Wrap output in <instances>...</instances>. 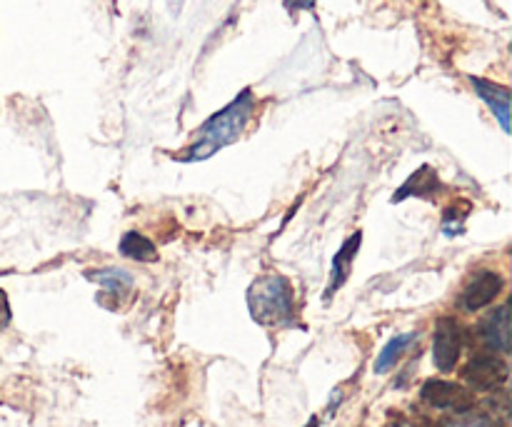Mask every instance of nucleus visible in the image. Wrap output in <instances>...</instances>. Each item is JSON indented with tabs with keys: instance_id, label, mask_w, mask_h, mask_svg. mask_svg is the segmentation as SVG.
Returning a JSON list of instances; mask_svg holds the SVG:
<instances>
[{
	"instance_id": "1",
	"label": "nucleus",
	"mask_w": 512,
	"mask_h": 427,
	"mask_svg": "<svg viewBox=\"0 0 512 427\" xmlns=\"http://www.w3.org/2000/svg\"><path fill=\"white\" fill-rule=\"evenodd\" d=\"M255 110V93L250 88H245L233 103L225 105L220 113H215L213 118L205 120L200 125V130L195 133V140L183 150V153H175L173 158L178 163H200V160L213 158L215 153H220L228 145L238 143L240 135L248 128L250 118H253Z\"/></svg>"
},
{
	"instance_id": "2",
	"label": "nucleus",
	"mask_w": 512,
	"mask_h": 427,
	"mask_svg": "<svg viewBox=\"0 0 512 427\" xmlns=\"http://www.w3.org/2000/svg\"><path fill=\"white\" fill-rule=\"evenodd\" d=\"M293 285L283 275H260L248 288L250 318L263 328H280L293 320Z\"/></svg>"
},
{
	"instance_id": "3",
	"label": "nucleus",
	"mask_w": 512,
	"mask_h": 427,
	"mask_svg": "<svg viewBox=\"0 0 512 427\" xmlns=\"http://www.w3.org/2000/svg\"><path fill=\"white\" fill-rule=\"evenodd\" d=\"M463 350V333L453 318H440L435 325L433 338V363L440 373H450L458 365Z\"/></svg>"
},
{
	"instance_id": "4",
	"label": "nucleus",
	"mask_w": 512,
	"mask_h": 427,
	"mask_svg": "<svg viewBox=\"0 0 512 427\" xmlns=\"http://www.w3.org/2000/svg\"><path fill=\"white\" fill-rule=\"evenodd\" d=\"M420 398L430 405V408L453 410V413H463L473 405V395L465 390L463 385L448 383V380H428L420 390Z\"/></svg>"
},
{
	"instance_id": "5",
	"label": "nucleus",
	"mask_w": 512,
	"mask_h": 427,
	"mask_svg": "<svg viewBox=\"0 0 512 427\" xmlns=\"http://www.w3.org/2000/svg\"><path fill=\"white\" fill-rule=\"evenodd\" d=\"M463 380L475 390H495L508 380V365L493 355H478L463 370Z\"/></svg>"
},
{
	"instance_id": "6",
	"label": "nucleus",
	"mask_w": 512,
	"mask_h": 427,
	"mask_svg": "<svg viewBox=\"0 0 512 427\" xmlns=\"http://www.w3.org/2000/svg\"><path fill=\"white\" fill-rule=\"evenodd\" d=\"M503 293V278L493 270H480L478 275H473L468 285H465L463 295H460V305L470 313L485 308V305L493 303L498 295Z\"/></svg>"
},
{
	"instance_id": "7",
	"label": "nucleus",
	"mask_w": 512,
	"mask_h": 427,
	"mask_svg": "<svg viewBox=\"0 0 512 427\" xmlns=\"http://www.w3.org/2000/svg\"><path fill=\"white\" fill-rule=\"evenodd\" d=\"M360 243H363V233H360V230H355V233L345 240L343 248L335 253L333 265H330V285H328V290H325V300L333 298V295L338 293L345 283H348L350 273H353V260L360 250Z\"/></svg>"
},
{
	"instance_id": "8",
	"label": "nucleus",
	"mask_w": 512,
	"mask_h": 427,
	"mask_svg": "<svg viewBox=\"0 0 512 427\" xmlns=\"http://www.w3.org/2000/svg\"><path fill=\"white\" fill-rule=\"evenodd\" d=\"M443 190V183L438 178V170L433 165H420L393 195V203H403L408 198H435Z\"/></svg>"
},
{
	"instance_id": "9",
	"label": "nucleus",
	"mask_w": 512,
	"mask_h": 427,
	"mask_svg": "<svg viewBox=\"0 0 512 427\" xmlns=\"http://www.w3.org/2000/svg\"><path fill=\"white\" fill-rule=\"evenodd\" d=\"M480 338L498 353H510L512 335H510V305H500L488 318L480 323Z\"/></svg>"
},
{
	"instance_id": "10",
	"label": "nucleus",
	"mask_w": 512,
	"mask_h": 427,
	"mask_svg": "<svg viewBox=\"0 0 512 427\" xmlns=\"http://www.w3.org/2000/svg\"><path fill=\"white\" fill-rule=\"evenodd\" d=\"M470 80H473V88L478 90L480 98H483L485 103L490 105V110L498 115V120H500V125H503L505 133H508L510 130V90L503 88V85H498V83H488V80H480V78H470Z\"/></svg>"
},
{
	"instance_id": "11",
	"label": "nucleus",
	"mask_w": 512,
	"mask_h": 427,
	"mask_svg": "<svg viewBox=\"0 0 512 427\" xmlns=\"http://www.w3.org/2000/svg\"><path fill=\"white\" fill-rule=\"evenodd\" d=\"M85 278H88L90 283L100 285V288H103L105 293L113 295V298H120V295L128 293V290L133 288V278H130V273H125V270L120 268L85 270Z\"/></svg>"
},
{
	"instance_id": "12",
	"label": "nucleus",
	"mask_w": 512,
	"mask_h": 427,
	"mask_svg": "<svg viewBox=\"0 0 512 427\" xmlns=\"http://www.w3.org/2000/svg\"><path fill=\"white\" fill-rule=\"evenodd\" d=\"M120 255L135 260V263H153V260H158V250H155L153 240L145 238L138 230H128L120 238Z\"/></svg>"
},
{
	"instance_id": "13",
	"label": "nucleus",
	"mask_w": 512,
	"mask_h": 427,
	"mask_svg": "<svg viewBox=\"0 0 512 427\" xmlns=\"http://www.w3.org/2000/svg\"><path fill=\"white\" fill-rule=\"evenodd\" d=\"M418 340V335L415 333H405V335H398V338L390 340L388 345L383 348V353L378 355V363H375V373H388V370H393L395 365L400 363V358H403L405 353L410 350V345Z\"/></svg>"
},
{
	"instance_id": "14",
	"label": "nucleus",
	"mask_w": 512,
	"mask_h": 427,
	"mask_svg": "<svg viewBox=\"0 0 512 427\" xmlns=\"http://www.w3.org/2000/svg\"><path fill=\"white\" fill-rule=\"evenodd\" d=\"M470 213H473V203H468V200H455V203H450L443 213V233L448 238L463 235Z\"/></svg>"
},
{
	"instance_id": "15",
	"label": "nucleus",
	"mask_w": 512,
	"mask_h": 427,
	"mask_svg": "<svg viewBox=\"0 0 512 427\" xmlns=\"http://www.w3.org/2000/svg\"><path fill=\"white\" fill-rule=\"evenodd\" d=\"M440 427H495V423L490 418H485V415L463 410V413H455L453 418L443 420V425Z\"/></svg>"
},
{
	"instance_id": "16",
	"label": "nucleus",
	"mask_w": 512,
	"mask_h": 427,
	"mask_svg": "<svg viewBox=\"0 0 512 427\" xmlns=\"http://www.w3.org/2000/svg\"><path fill=\"white\" fill-rule=\"evenodd\" d=\"M10 320H13V313H10V303H8V295L0 290V333H3L5 328L10 325Z\"/></svg>"
},
{
	"instance_id": "17",
	"label": "nucleus",
	"mask_w": 512,
	"mask_h": 427,
	"mask_svg": "<svg viewBox=\"0 0 512 427\" xmlns=\"http://www.w3.org/2000/svg\"><path fill=\"white\" fill-rule=\"evenodd\" d=\"M285 8H288V13H298V10H313L315 0H285Z\"/></svg>"
},
{
	"instance_id": "18",
	"label": "nucleus",
	"mask_w": 512,
	"mask_h": 427,
	"mask_svg": "<svg viewBox=\"0 0 512 427\" xmlns=\"http://www.w3.org/2000/svg\"><path fill=\"white\" fill-rule=\"evenodd\" d=\"M305 427H318V418H310V423Z\"/></svg>"
},
{
	"instance_id": "19",
	"label": "nucleus",
	"mask_w": 512,
	"mask_h": 427,
	"mask_svg": "<svg viewBox=\"0 0 512 427\" xmlns=\"http://www.w3.org/2000/svg\"><path fill=\"white\" fill-rule=\"evenodd\" d=\"M388 427H413V425H408V423H393V425H388Z\"/></svg>"
}]
</instances>
